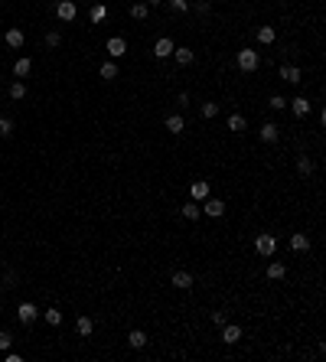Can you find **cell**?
<instances>
[{
    "mask_svg": "<svg viewBox=\"0 0 326 362\" xmlns=\"http://www.w3.org/2000/svg\"><path fill=\"white\" fill-rule=\"evenodd\" d=\"M258 134H261V140H264V144H277V137H280V127L274 124V121H264Z\"/></svg>",
    "mask_w": 326,
    "mask_h": 362,
    "instance_id": "cell-9",
    "label": "cell"
},
{
    "mask_svg": "<svg viewBox=\"0 0 326 362\" xmlns=\"http://www.w3.org/2000/svg\"><path fill=\"white\" fill-rule=\"evenodd\" d=\"M88 20H92L95 26L108 20V4H92V10H88Z\"/></svg>",
    "mask_w": 326,
    "mask_h": 362,
    "instance_id": "cell-17",
    "label": "cell"
},
{
    "mask_svg": "<svg viewBox=\"0 0 326 362\" xmlns=\"http://www.w3.org/2000/svg\"><path fill=\"white\" fill-rule=\"evenodd\" d=\"M189 196L196 199V202L209 199V183H206V180H196V183H192V186H189Z\"/></svg>",
    "mask_w": 326,
    "mask_h": 362,
    "instance_id": "cell-18",
    "label": "cell"
},
{
    "mask_svg": "<svg viewBox=\"0 0 326 362\" xmlns=\"http://www.w3.org/2000/svg\"><path fill=\"white\" fill-rule=\"evenodd\" d=\"M280 78H284L287 85H300L303 82V72L297 66H280Z\"/></svg>",
    "mask_w": 326,
    "mask_h": 362,
    "instance_id": "cell-11",
    "label": "cell"
},
{
    "mask_svg": "<svg viewBox=\"0 0 326 362\" xmlns=\"http://www.w3.org/2000/svg\"><path fill=\"white\" fill-rule=\"evenodd\" d=\"M268 108H271V111H284V108H287V98H284V95H271V98H268Z\"/></svg>",
    "mask_w": 326,
    "mask_h": 362,
    "instance_id": "cell-32",
    "label": "cell"
},
{
    "mask_svg": "<svg viewBox=\"0 0 326 362\" xmlns=\"http://www.w3.org/2000/svg\"><path fill=\"white\" fill-rule=\"evenodd\" d=\"M98 75L104 78V82H114V78H118V62H114V59H111V62H101L98 66Z\"/></svg>",
    "mask_w": 326,
    "mask_h": 362,
    "instance_id": "cell-23",
    "label": "cell"
},
{
    "mask_svg": "<svg viewBox=\"0 0 326 362\" xmlns=\"http://www.w3.org/2000/svg\"><path fill=\"white\" fill-rule=\"evenodd\" d=\"M7 95H10L13 101H23V98H26V85H23V78H16V82L10 85V92H7Z\"/></svg>",
    "mask_w": 326,
    "mask_h": 362,
    "instance_id": "cell-28",
    "label": "cell"
},
{
    "mask_svg": "<svg viewBox=\"0 0 326 362\" xmlns=\"http://www.w3.org/2000/svg\"><path fill=\"white\" fill-rule=\"evenodd\" d=\"M104 52H108L111 59H121L127 52V42H124V36H111L108 42H104Z\"/></svg>",
    "mask_w": 326,
    "mask_h": 362,
    "instance_id": "cell-7",
    "label": "cell"
},
{
    "mask_svg": "<svg viewBox=\"0 0 326 362\" xmlns=\"http://www.w3.org/2000/svg\"><path fill=\"white\" fill-rule=\"evenodd\" d=\"M268 278H271V281H284V278H287V264H284V261H271V264H268Z\"/></svg>",
    "mask_w": 326,
    "mask_h": 362,
    "instance_id": "cell-21",
    "label": "cell"
},
{
    "mask_svg": "<svg viewBox=\"0 0 326 362\" xmlns=\"http://www.w3.org/2000/svg\"><path fill=\"white\" fill-rule=\"evenodd\" d=\"M10 346H13V336H10V333H7V330H0V349L7 352Z\"/></svg>",
    "mask_w": 326,
    "mask_h": 362,
    "instance_id": "cell-36",
    "label": "cell"
},
{
    "mask_svg": "<svg viewBox=\"0 0 326 362\" xmlns=\"http://www.w3.org/2000/svg\"><path fill=\"white\" fill-rule=\"evenodd\" d=\"M225 320H228V316H225V313H222V310H215V313H212V323H215V326H222V323H225Z\"/></svg>",
    "mask_w": 326,
    "mask_h": 362,
    "instance_id": "cell-39",
    "label": "cell"
},
{
    "mask_svg": "<svg viewBox=\"0 0 326 362\" xmlns=\"http://www.w3.org/2000/svg\"><path fill=\"white\" fill-rule=\"evenodd\" d=\"M254 36H258L261 46H271V42L277 39V30H274V26H258V33H254Z\"/></svg>",
    "mask_w": 326,
    "mask_h": 362,
    "instance_id": "cell-19",
    "label": "cell"
},
{
    "mask_svg": "<svg viewBox=\"0 0 326 362\" xmlns=\"http://www.w3.org/2000/svg\"><path fill=\"white\" fill-rule=\"evenodd\" d=\"M127 346H131V349H144V346H147V333H144V330H131V333H127Z\"/></svg>",
    "mask_w": 326,
    "mask_h": 362,
    "instance_id": "cell-22",
    "label": "cell"
},
{
    "mask_svg": "<svg viewBox=\"0 0 326 362\" xmlns=\"http://www.w3.org/2000/svg\"><path fill=\"white\" fill-rule=\"evenodd\" d=\"M228 131H235V134H242V131H248V121H245L242 114H228Z\"/></svg>",
    "mask_w": 326,
    "mask_h": 362,
    "instance_id": "cell-26",
    "label": "cell"
},
{
    "mask_svg": "<svg viewBox=\"0 0 326 362\" xmlns=\"http://www.w3.org/2000/svg\"><path fill=\"white\" fill-rule=\"evenodd\" d=\"M180 212H183V219L196 222V219H202V206H199L196 199H189V202H183V209H180Z\"/></svg>",
    "mask_w": 326,
    "mask_h": 362,
    "instance_id": "cell-14",
    "label": "cell"
},
{
    "mask_svg": "<svg viewBox=\"0 0 326 362\" xmlns=\"http://www.w3.org/2000/svg\"><path fill=\"white\" fill-rule=\"evenodd\" d=\"M254 251H258L261 258H271V254L277 251V238L271 235V232H261V235H254Z\"/></svg>",
    "mask_w": 326,
    "mask_h": 362,
    "instance_id": "cell-1",
    "label": "cell"
},
{
    "mask_svg": "<svg viewBox=\"0 0 326 362\" xmlns=\"http://www.w3.org/2000/svg\"><path fill=\"white\" fill-rule=\"evenodd\" d=\"M56 16L62 23H72L75 16H78V7H75V0H59L56 4Z\"/></svg>",
    "mask_w": 326,
    "mask_h": 362,
    "instance_id": "cell-4",
    "label": "cell"
},
{
    "mask_svg": "<svg viewBox=\"0 0 326 362\" xmlns=\"http://www.w3.org/2000/svg\"><path fill=\"white\" fill-rule=\"evenodd\" d=\"M222 339L228 343V346H235V343L242 339V326H238V323H228V320H225V323H222Z\"/></svg>",
    "mask_w": 326,
    "mask_h": 362,
    "instance_id": "cell-10",
    "label": "cell"
},
{
    "mask_svg": "<svg viewBox=\"0 0 326 362\" xmlns=\"http://www.w3.org/2000/svg\"><path fill=\"white\" fill-rule=\"evenodd\" d=\"M16 316H20V323H23V326H30V323H36L39 310H36V304H30V300H23V304L16 307Z\"/></svg>",
    "mask_w": 326,
    "mask_h": 362,
    "instance_id": "cell-5",
    "label": "cell"
},
{
    "mask_svg": "<svg viewBox=\"0 0 326 362\" xmlns=\"http://www.w3.org/2000/svg\"><path fill=\"white\" fill-rule=\"evenodd\" d=\"M186 104H189V95L180 92V95H176V108H186Z\"/></svg>",
    "mask_w": 326,
    "mask_h": 362,
    "instance_id": "cell-38",
    "label": "cell"
},
{
    "mask_svg": "<svg viewBox=\"0 0 326 362\" xmlns=\"http://www.w3.org/2000/svg\"><path fill=\"white\" fill-rule=\"evenodd\" d=\"M23 30H20V26H10V30H7L4 33V42H7V46H10V49H20L23 46Z\"/></svg>",
    "mask_w": 326,
    "mask_h": 362,
    "instance_id": "cell-12",
    "label": "cell"
},
{
    "mask_svg": "<svg viewBox=\"0 0 326 362\" xmlns=\"http://www.w3.org/2000/svg\"><path fill=\"white\" fill-rule=\"evenodd\" d=\"M46 46H49V49H59V46H62V33H59V30H49V33H46Z\"/></svg>",
    "mask_w": 326,
    "mask_h": 362,
    "instance_id": "cell-31",
    "label": "cell"
},
{
    "mask_svg": "<svg viewBox=\"0 0 326 362\" xmlns=\"http://www.w3.org/2000/svg\"><path fill=\"white\" fill-rule=\"evenodd\" d=\"M166 7L173 13H189V0H166Z\"/></svg>",
    "mask_w": 326,
    "mask_h": 362,
    "instance_id": "cell-33",
    "label": "cell"
},
{
    "mask_svg": "<svg viewBox=\"0 0 326 362\" xmlns=\"http://www.w3.org/2000/svg\"><path fill=\"white\" fill-rule=\"evenodd\" d=\"M147 13H150V7H147L144 0H140V4H131V16H134V20H147Z\"/></svg>",
    "mask_w": 326,
    "mask_h": 362,
    "instance_id": "cell-29",
    "label": "cell"
},
{
    "mask_svg": "<svg viewBox=\"0 0 326 362\" xmlns=\"http://www.w3.org/2000/svg\"><path fill=\"white\" fill-rule=\"evenodd\" d=\"M189 10H196V13H209V0H196V4H189Z\"/></svg>",
    "mask_w": 326,
    "mask_h": 362,
    "instance_id": "cell-37",
    "label": "cell"
},
{
    "mask_svg": "<svg viewBox=\"0 0 326 362\" xmlns=\"http://www.w3.org/2000/svg\"><path fill=\"white\" fill-rule=\"evenodd\" d=\"M157 4H163V0H150V7H157Z\"/></svg>",
    "mask_w": 326,
    "mask_h": 362,
    "instance_id": "cell-40",
    "label": "cell"
},
{
    "mask_svg": "<svg viewBox=\"0 0 326 362\" xmlns=\"http://www.w3.org/2000/svg\"><path fill=\"white\" fill-rule=\"evenodd\" d=\"M287 108L294 111V118H307V114H310V108H313V104H310V98H307V95H297L294 101H287Z\"/></svg>",
    "mask_w": 326,
    "mask_h": 362,
    "instance_id": "cell-6",
    "label": "cell"
},
{
    "mask_svg": "<svg viewBox=\"0 0 326 362\" xmlns=\"http://www.w3.org/2000/svg\"><path fill=\"white\" fill-rule=\"evenodd\" d=\"M173 59H176V66H192L196 52H192L189 46H176V49H173Z\"/></svg>",
    "mask_w": 326,
    "mask_h": 362,
    "instance_id": "cell-13",
    "label": "cell"
},
{
    "mask_svg": "<svg viewBox=\"0 0 326 362\" xmlns=\"http://www.w3.org/2000/svg\"><path fill=\"white\" fill-rule=\"evenodd\" d=\"M30 69H33V62H30L26 56H20V59L13 62V75H16V78H26V75H30Z\"/></svg>",
    "mask_w": 326,
    "mask_h": 362,
    "instance_id": "cell-25",
    "label": "cell"
},
{
    "mask_svg": "<svg viewBox=\"0 0 326 362\" xmlns=\"http://www.w3.org/2000/svg\"><path fill=\"white\" fill-rule=\"evenodd\" d=\"M290 248H294V251H310V235L294 232V235H290Z\"/></svg>",
    "mask_w": 326,
    "mask_h": 362,
    "instance_id": "cell-20",
    "label": "cell"
},
{
    "mask_svg": "<svg viewBox=\"0 0 326 362\" xmlns=\"http://www.w3.org/2000/svg\"><path fill=\"white\" fill-rule=\"evenodd\" d=\"M235 59H238V69H242V72H254V69L261 66V56H258L254 49H248V46L238 49V56H235Z\"/></svg>",
    "mask_w": 326,
    "mask_h": 362,
    "instance_id": "cell-2",
    "label": "cell"
},
{
    "mask_svg": "<svg viewBox=\"0 0 326 362\" xmlns=\"http://www.w3.org/2000/svg\"><path fill=\"white\" fill-rule=\"evenodd\" d=\"M46 323L49 326H59V323H62V313H59L56 307H49V310H46Z\"/></svg>",
    "mask_w": 326,
    "mask_h": 362,
    "instance_id": "cell-34",
    "label": "cell"
},
{
    "mask_svg": "<svg viewBox=\"0 0 326 362\" xmlns=\"http://www.w3.org/2000/svg\"><path fill=\"white\" fill-rule=\"evenodd\" d=\"M297 173H300V176H310V173H313V160H310L307 154L297 157Z\"/></svg>",
    "mask_w": 326,
    "mask_h": 362,
    "instance_id": "cell-27",
    "label": "cell"
},
{
    "mask_svg": "<svg viewBox=\"0 0 326 362\" xmlns=\"http://www.w3.org/2000/svg\"><path fill=\"white\" fill-rule=\"evenodd\" d=\"M173 49H176V42H173L170 36H160V39L154 42V56H157V59H170Z\"/></svg>",
    "mask_w": 326,
    "mask_h": 362,
    "instance_id": "cell-8",
    "label": "cell"
},
{
    "mask_svg": "<svg viewBox=\"0 0 326 362\" xmlns=\"http://www.w3.org/2000/svg\"><path fill=\"white\" fill-rule=\"evenodd\" d=\"M13 134V121L10 118H0V137H10Z\"/></svg>",
    "mask_w": 326,
    "mask_h": 362,
    "instance_id": "cell-35",
    "label": "cell"
},
{
    "mask_svg": "<svg viewBox=\"0 0 326 362\" xmlns=\"http://www.w3.org/2000/svg\"><path fill=\"white\" fill-rule=\"evenodd\" d=\"M219 111H222V108H219L215 101H206V104H202V118H206V121H212V118H219Z\"/></svg>",
    "mask_w": 326,
    "mask_h": 362,
    "instance_id": "cell-30",
    "label": "cell"
},
{
    "mask_svg": "<svg viewBox=\"0 0 326 362\" xmlns=\"http://www.w3.org/2000/svg\"><path fill=\"white\" fill-rule=\"evenodd\" d=\"M170 281H173L176 290H189V287H192V274H189V271H173Z\"/></svg>",
    "mask_w": 326,
    "mask_h": 362,
    "instance_id": "cell-16",
    "label": "cell"
},
{
    "mask_svg": "<svg viewBox=\"0 0 326 362\" xmlns=\"http://www.w3.org/2000/svg\"><path fill=\"white\" fill-rule=\"evenodd\" d=\"M75 330H78V336H92L95 320H92V316H78V320H75Z\"/></svg>",
    "mask_w": 326,
    "mask_h": 362,
    "instance_id": "cell-24",
    "label": "cell"
},
{
    "mask_svg": "<svg viewBox=\"0 0 326 362\" xmlns=\"http://www.w3.org/2000/svg\"><path fill=\"white\" fill-rule=\"evenodd\" d=\"M199 206H202V216H209V219H222V216H225V202H222V199H212V196H209V199H202Z\"/></svg>",
    "mask_w": 326,
    "mask_h": 362,
    "instance_id": "cell-3",
    "label": "cell"
},
{
    "mask_svg": "<svg viewBox=\"0 0 326 362\" xmlns=\"http://www.w3.org/2000/svg\"><path fill=\"white\" fill-rule=\"evenodd\" d=\"M166 131H170V134H183V131H186V121H183V114H166Z\"/></svg>",
    "mask_w": 326,
    "mask_h": 362,
    "instance_id": "cell-15",
    "label": "cell"
}]
</instances>
